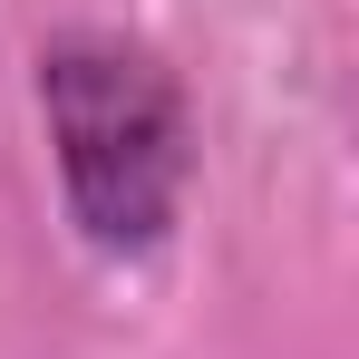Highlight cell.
Listing matches in <instances>:
<instances>
[{
	"label": "cell",
	"instance_id": "cell-1",
	"mask_svg": "<svg viewBox=\"0 0 359 359\" xmlns=\"http://www.w3.org/2000/svg\"><path fill=\"white\" fill-rule=\"evenodd\" d=\"M39 117H49L68 224L117 262H146L184 224V194H194V107H184V78L165 68V49H146L126 29L49 39Z\"/></svg>",
	"mask_w": 359,
	"mask_h": 359
}]
</instances>
